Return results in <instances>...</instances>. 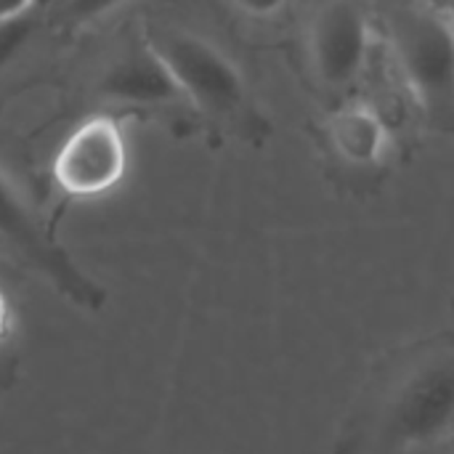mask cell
<instances>
[{"label": "cell", "instance_id": "obj_3", "mask_svg": "<svg viewBox=\"0 0 454 454\" xmlns=\"http://www.w3.org/2000/svg\"><path fill=\"white\" fill-rule=\"evenodd\" d=\"M383 37L431 128L454 133V13L450 5H386Z\"/></svg>", "mask_w": 454, "mask_h": 454}, {"label": "cell", "instance_id": "obj_6", "mask_svg": "<svg viewBox=\"0 0 454 454\" xmlns=\"http://www.w3.org/2000/svg\"><path fill=\"white\" fill-rule=\"evenodd\" d=\"M372 53V16L356 3L314 8L306 24V59L317 82L340 96L351 90Z\"/></svg>", "mask_w": 454, "mask_h": 454}, {"label": "cell", "instance_id": "obj_7", "mask_svg": "<svg viewBox=\"0 0 454 454\" xmlns=\"http://www.w3.org/2000/svg\"><path fill=\"white\" fill-rule=\"evenodd\" d=\"M104 98L125 106H181V96L160 64V59L152 53L146 40H136L104 74L101 80Z\"/></svg>", "mask_w": 454, "mask_h": 454}, {"label": "cell", "instance_id": "obj_5", "mask_svg": "<svg viewBox=\"0 0 454 454\" xmlns=\"http://www.w3.org/2000/svg\"><path fill=\"white\" fill-rule=\"evenodd\" d=\"M128 173V138L112 114L82 120L59 146L51 176L69 200H96L114 192Z\"/></svg>", "mask_w": 454, "mask_h": 454}, {"label": "cell", "instance_id": "obj_10", "mask_svg": "<svg viewBox=\"0 0 454 454\" xmlns=\"http://www.w3.org/2000/svg\"><path fill=\"white\" fill-rule=\"evenodd\" d=\"M16 330V314H13V303L11 298L0 290V346L11 340Z\"/></svg>", "mask_w": 454, "mask_h": 454}, {"label": "cell", "instance_id": "obj_1", "mask_svg": "<svg viewBox=\"0 0 454 454\" xmlns=\"http://www.w3.org/2000/svg\"><path fill=\"white\" fill-rule=\"evenodd\" d=\"M454 428V333L380 359L348 410L335 454H418Z\"/></svg>", "mask_w": 454, "mask_h": 454}, {"label": "cell", "instance_id": "obj_11", "mask_svg": "<svg viewBox=\"0 0 454 454\" xmlns=\"http://www.w3.org/2000/svg\"><path fill=\"white\" fill-rule=\"evenodd\" d=\"M450 8H452V13H454V5H450Z\"/></svg>", "mask_w": 454, "mask_h": 454}, {"label": "cell", "instance_id": "obj_9", "mask_svg": "<svg viewBox=\"0 0 454 454\" xmlns=\"http://www.w3.org/2000/svg\"><path fill=\"white\" fill-rule=\"evenodd\" d=\"M37 13L40 5L35 3L0 5V67H5L27 45L37 27Z\"/></svg>", "mask_w": 454, "mask_h": 454}, {"label": "cell", "instance_id": "obj_2", "mask_svg": "<svg viewBox=\"0 0 454 454\" xmlns=\"http://www.w3.org/2000/svg\"><path fill=\"white\" fill-rule=\"evenodd\" d=\"M141 37L170 74L184 106L218 125L261 128L247 80L223 48L176 24H149Z\"/></svg>", "mask_w": 454, "mask_h": 454}, {"label": "cell", "instance_id": "obj_4", "mask_svg": "<svg viewBox=\"0 0 454 454\" xmlns=\"http://www.w3.org/2000/svg\"><path fill=\"white\" fill-rule=\"evenodd\" d=\"M0 250L21 266L43 277L64 301L77 309L98 311L106 303V290L96 285L67 247L45 229L43 218L19 189L13 176L0 165Z\"/></svg>", "mask_w": 454, "mask_h": 454}, {"label": "cell", "instance_id": "obj_8", "mask_svg": "<svg viewBox=\"0 0 454 454\" xmlns=\"http://www.w3.org/2000/svg\"><path fill=\"white\" fill-rule=\"evenodd\" d=\"M330 141L351 165H372L386 149L383 120L362 104H348L330 117Z\"/></svg>", "mask_w": 454, "mask_h": 454}]
</instances>
